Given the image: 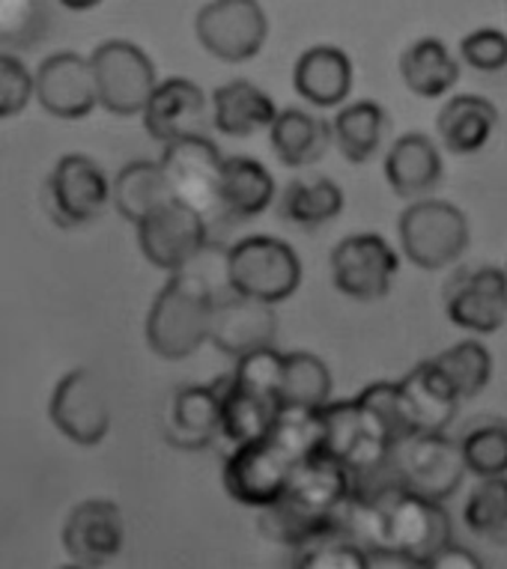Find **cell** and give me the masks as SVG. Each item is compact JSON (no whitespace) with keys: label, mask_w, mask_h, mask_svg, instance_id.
I'll list each match as a JSON object with an SVG mask.
<instances>
[{"label":"cell","mask_w":507,"mask_h":569,"mask_svg":"<svg viewBox=\"0 0 507 569\" xmlns=\"http://www.w3.org/2000/svg\"><path fill=\"white\" fill-rule=\"evenodd\" d=\"M344 533L367 551L370 569H430L433 558L454 542V522L441 501L391 483L370 495L358 489L344 516Z\"/></svg>","instance_id":"cell-1"},{"label":"cell","mask_w":507,"mask_h":569,"mask_svg":"<svg viewBox=\"0 0 507 569\" xmlns=\"http://www.w3.org/2000/svg\"><path fill=\"white\" fill-rule=\"evenodd\" d=\"M358 477L326 450L292 466L281 501L260 510V533L287 549H299L322 533L344 531V516L358 492Z\"/></svg>","instance_id":"cell-2"},{"label":"cell","mask_w":507,"mask_h":569,"mask_svg":"<svg viewBox=\"0 0 507 569\" xmlns=\"http://www.w3.org/2000/svg\"><path fill=\"white\" fill-rule=\"evenodd\" d=\"M218 292L195 262L182 271H170L147 313V343L165 361H182L209 340L212 308Z\"/></svg>","instance_id":"cell-3"},{"label":"cell","mask_w":507,"mask_h":569,"mask_svg":"<svg viewBox=\"0 0 507 569\" xmlns=\"http://www.w3.org/2000/svg\"><path fill=\"white\" fill-rule=\"evenodd\" d=\"M227 287L248 299L281 305L301 283V260L278 236H245L225 253Z\"/></svg>","instance_id":"cell-4"},{"label":"cell","mask_w":507,"mask_h":569,"mask_svg":"<svg viewBox=\"0 0 507 569\" xmlns=\"http://www.w3.org/2000/svg\"><path fill=\"white\" fill-rule=\"evenodd\" d=\"M397 233L406 260L424 271L454 266L469 248V221L463 209L436 197H418L406 206L397 221Z\"/></svg>","instance_id":"cell-5"},{"label":"cell","mask_w":507,"mask_h":569,"mask_svg":"<svg viewBox=\"0 0 507 569\" xmlns=\"http://www.w3.org/2000/svg\"><path fill=\"white\" fill-rule=\"evenodd\" d=\"M161 168L168 177L173 200H182L200 216L225 218L221 212V177H225V156L207 134H191L173 143H165L161 152Z\"/></svg>","instance_id":"cell-6"},{"label":"cell","mask_w":507,"mask_h":569,"mask_svg":"<svg viewBox=\"0 0 507 569\" xmlns=\"http://www.w3.org/2000/svg\"><path fill=\"white\" fill-rule=\"evenodd\" d=\"M93 76L99 87V104L117 117H135L143 113L152 90L159 87L156 66L141 46L129 39H108L96 48Z\"/></svg>","instance_id":"cell-7"},{"label":"cell","mask_w":507,"mask_h":569,"mask_svg":"<svg viewBox=\"0 0 507 569\" xmlns=\"http://www.w3.org/2000/svg\"><path fill=\"white\" fill-rule=\"evenodd\" d=\"M322 420H326L322 450L344 462L356 477L370 475L395 453L386 427L358 397L338 402L329 400L322 406Z\"/></svg>","instance_id":"cell-8"},{"label":"cell","mask_w":507,"mask_h":569,"mask_svg":"<svg viewBox=\"0 0 507 569\" xmlns=\"http://www.w3.org/2000/svg\"><path fill=\"white\" fill-rule=\"evenodd\" d=\"M391 457L397 462V483L436 501H448L469 471L460 441L448 432H418L412 439L400 441Z\"/></svg>","instance_id":"cell-9"},{"label":"cell","mask_w":507,"mask_h":569,"mask_svg":"<svg viewBox=\"0 0 507 569\" xmlns=\"http://www.w3.org/2000/svg\"><path fill=\"white\" fill-rule=\"evenodd\" d=\"M331 283L352 301H379L391 292L400 257L379 233H352L331 251Z\"/></svg>","instance_id":"cell-10"},{"label":"cell","mask_w":507,"mask_h":569,"mask_svg":"<svg viewBox=\"0 0 507 569\" xmlns=\"http://www.w3.org/2000/svg\"><path fill=\"white\" fill-rule=\"evenodd\" d=\"M135 227L141 253L161 271H182L209 248V221L182 200H168Z\"/></svg>","instance_id":"cell-11"},{"label":"cell","mask_w":507,"mask_h":569,"mask_svg":"<svg viewBox=\"0 0 507 569\" xmlns=\"http://www.w3.org/2000/svg\"><path fill=\"white\" fill-rule=\"evenodd\" d=\"M292 462L269 436L266 439L233 445V453L225 462V489L236 505L266 510L281 501L292 477Z\"/></svg>","instance_id":"cell-12"},{"label":"cell","mask_w":507,"mask_h":569,"mask_svg":"<svg viewBox=\"0 0 507 569\" xmlns=\"http://www.w3.org/2000/svg\"><path fill=\"white\" fill-rule=\"evenodd\" d=\"M195 33L212 57L245 63L266 46L269 19L260 0H209L195 19Z\"/></svg>","instance_id":"cell-13"},{"label":"cell","mask_w":507,"mask_h":569,"mask_svg":"<svg viewBox=\"0 0 507 569\" xmlns=\"http://www.w3.org/2000/svg\"><path fill=\"white\" fill-rule=\"evenodd\" d=\"M445 313L469 335H496L507 322V269L478 266L457 271L445 290Z\"/></svg>","instance_id":"cell-14"},{"label":"cell","mask_w":507,"mask_h":569,"mask_svg":"<svg viewBox=\"0 0 507 569\" xmlns=\"http://www.w3.org/2000/svg\"><path fill=\"white\" fill-rule=\"evenodd\" d=\"M108 200H111V182L90 156L81 152L63 156L48 177V206L57 224H90L102 216Z\"/></svg>","instance_id":"cell-15"},{"label":"cell","mask_w":507,"mask_h":569,"mask_svg":"<svg viewBox=\"0 0 507 569\" xmlns=\"http://www.w3.org/2000/svg\"><path fill=\"white\" fill-rule=\"evenodd\" d=\"M51 420L69 441L93 448L111 430V406L93 370L78 367L51 393Z\"/></svg>","instance_id":"cell-16"},{"label":"cell","mask_w":507,"mask_h":569,"mask_svg":"<svg viewBox=\"0 0 507 569\" xmlns=\"http://www.w3.org/2000/svg\"><path fill=\"white\" fill-rule=\"evenodd\" d=\"M275 305L269 301L248 299L227 287L212 308V326H209V343L221 349L230 358L272 346L275 331H278V317Z\"/></svg>","instance_id":"cell-17"},{"label":"cell","mask_w":507,"mask_h":569,"mask_svg":"<svg viewBox=\"0 0 507 569\" xmlns=\"http://www.w3.org/2000/svg\"><path fill=\"white\" fill-rule=\"evenodd\" d=\"M37 99L57 120H84L99 104L93 63L76 51L51 54L37 72Z\"/></svg>","instance_id":"cell-18"},{"label":"cell","mask_w":507,"mask_h":569,"mask_svg":"<svg viewBox=\"0 0 507 569\" xmlns=\"http://www.w3.org/2000/svg\"><path fill=\"white\" fill-rule=\"evenodd\" d=\"M122 542L126 522L120 507L105 498L76 505L63 525V549L81 567H102L120 555Z\"/></svg>","instance_id":"cell-19"},{"label":"cell","mask_w":507,"mask_h":569,"mask_svg":"<svg viewBox=\"0 0 507 569\" xmlns=\"http://www.w3.org/2000/svg\"><path fill=\"white\" fill-rule=\"evenodd\" d=\"M209 122L207 93L188 78H168L152 90L143 108V126L152 140L173 143L179 138L203 134Z\"/></svg>","instance_id":"cell-20"},{"label":"cell","mask_w":507,"mask_h":569,"mask_svg":"<svg viewBox=\"0 0 507 569\" xmlns=\"http://www.w3.org/2000/svg\"><path fill=\"white\" fill-rule=\"evenodd\" d=\"M221 432V393L212 385H182L173 393L168 441L179 450L209 448Z\"/></svg>","instance_id":"cell-21"},{"label":"cell","mask_w":507,"mask_h":569,"mask_svg":"<svg viewBox=\"0 0 507 569\" xmlns=\"http://www.w3.org/2000/svg\"><path fill=\"white\" fill-rule=\"evenodd\" d=\"M292 87L305 102L338 108L352 90V60L338 46H314L296 60Z\"/></svg>","instance_id":"cell-22"},{"label":"cell","mask_w":507,"mask_h":569,"mask_svg":"<svg viewBox=\"0 0 507 569\" xmlns=\"http://www.w3.org/2000/svg\"><path fill=\"white\" fill-rule=\"evenodd\" d=\"M400 388H404L406 402L412 409L418 432H445L451 427L463 400L451 379L436 365V358L415 365L400 379Z\"/></svg>","instance_id":"cell-23"},{"label":"cell","mask_w":507,"mask_h":569,"mask_svg":"<svg viewBox=\"0 0 507 569\" xmlns=\"http://www.w3.org/2000/svg\"><path fill=\"white\" fill-rule=\"evenodd\" d=\"M386 179L391 191L404 200L430 194L441 179L439 147L421 131L397 138L386 156Z\"/></svg>","instance_id":"cell-24"},{"label":"cell","mask_w":507,"mask_h":569,"mask_svg":"<svg viewBox=\"0 0 507 569\" xmlns=\"http://www.w3.org/2000/svg\"><path fill=\"white\" fill-rule=\"evenodd\" d=\"M278 117L272 96L251 81H230L212 93V126L227 138H251Z\"/></svg>","instance_id":"cell-25"},{"label":"cell","mask_w":507,"mask_h":569,"mask_svg":"<svg viewBox=\"0 0 507 569\" xmlns=\"http://www.w3.org/2000/svg\"><path fill=\"white\" fill-rule=\"evenodd\" d=\"M496 126V104L475 93H463L448 99V102L441 104L439 120H436L441 143H445L454 156H471V152L484 150L487 140L493 138Z\"/></svg>","instance_id":"cell-26"},{"label":"cell","mask_w":507,"mask_h":569,"mask_svg":"<svg viewBox=\"0 0 507 569\" xmlns=\"http://www.w3.org/2000/svg\"><path fill=\"white\" fill-rule=\"evenodd\" d=\"M269 143L287 168H310L326 156L329 143H335L331 122L301 108H287V111H278L269 126Z\"/></svg>","instance_id":"cell-27"},{"label":"cell","mask_w":507,"mask_h":569,"mask_svg":"<svg viewBox=\"0 0 507 569\" xmlns=\"http://www.w3.org/2000/svg\"><path fill=\"white\" fill-rule=\"evenodd\" d=\"M400 78L409 93L421 99H441L460 81V60L441 39L424 37L400 54Z\"/></svg>","instance_id":"cell-28"},{"label":"cell","mask_w":507,"mask_h":569,"mask_svg":"<svg viewBox=\"0 0 507 569\" xmlns=\"http://www.w3.org/2000/svg\"><path fill=\"white\" fill-rule=\"evenodd\" d=\"M216 388L221 393V436L227 441L248 445V441L266 439L272 432L281 402L239 388L233 382V373L216 379Z\"/></svg>","instance_id":"cell-29"},{"label":"cell","mask_w":507,"mask_h":569,"mask_svg":"<svg viewBox=\"0 0 507 569\" xmlns=\"http://www.w3.org/2000/svg\"><path fill=\"white\" fill-rule=\"evenodd\" d=\"M275 200L272 173L257 159L248 156H230L225 159V177H221V212L236 221H251L264 216Z\"/></svg>","instance_id":"cell-30"},{"label":"cell","mask_w":507,"mask_h":569,"mask_svg":"<svg viewBox=\"0 0 507 569\" xmlns=\"http://www.w3.org/2000/svg\"><path fill=\"white\" fill-rule=\"evenodd\" d=\"M111 200L117 212L132 224H141L143 218L152 216L168 200H173L161 161H129L113 179Z\"/></svg>","instance_id":"cell-31"},{"label":"cell","mask_w":507,"mask_h":569,"mask_svg":"<svg viewBox=\"0 0 507 569\" xmlns=\"http://www.w3.org/2000/svg\"><path fill=\"white\" fill-rule=\"evenodd\" d=\"M388 129V113L382 104L361 99L344 104L331 120V140L349 164H365L379 152Z\"/></svg>","instance_id":"cell-32"},{"label":"cell","mask_w":507,"mask_h":569,"mask_svg":"<svg viewBox=\"0 0 507 569\" xmlns=\"http://www.w3.org/2000/svg\"><path fill=\"white\" fill-rule=\"evenodd\" d=\"M344 212V188L329 177L292 179L281 194V218L296 227L329 224Z\"/></svg>","instance_id":"cell-33"},{"label":"cell","mask_w":507,"mask_h":569,"mask_svg":"<svg viewBox=\"0 0 507 569\" xmlns=\"http://www.w3.org/2000/svg\"><path fill=\"white\" fill-rule=\"evenodd\" d=\"M331 400V370L320 355L284 352V382L281 406H310L320 409Z\"/></svg>","instance_id":"cell-34"},{"label":"cell","mask_w":507,"mask_h":569,"mask_svg":"<svg viewBox=\"0 0 507 569\" xmlns=\"http://www.w3.org/2000/svg\"><path fill=\"white\" fill-rule=\"evenodd\" d=\"M269 439L292 459L314 457L322 453V441H326V420H322V406L320 409H310V406H281L278 418L272 423Z\"/></svg>","instance_id":"cell-35"},{"label":"cell","mask_w":507,"mask_h":569,"mask_svg":"<svg viewBox=\"0 0 507 569\" xmlns=\"http://www.w3.org/2000/svg\"><path fill=\"white\" fill-rule=\"evenodd\" d=\"M463 522L484 540H507V475L478 477V486L463 507Z\"/></svg>","instance_id":"cell-36"},{"label":"cell","mask_w":507,"mask_h":569,"mask_svg":"<svg viewBox=\"0 0 507 569\" xmlns=\"http://www.w3.org/2000/svg\"><path fill=\"white\" fill-rule=\"evenodd\" d=\"M436 365L451 379L460 400H475L489 385L493 376V355L480 340H463V343L436 355Z\"/></svg>","instance_id":"cell-37"},{"label":"cell","mask_w":507,"mask_h":569,"mask_svg":"<svg viewBox=\"0 0 507 569\" xmlns=\"http://www.w3.org/2000/svg\"><path fill=\"white\" fill-rule=\"evenodd\" d=\"M463 459L469 475L496 477L507 475V423L505 420H484L469 427L460 439Z\"/></svg>","instance_id":"cell-38"},{"label":"cell","mask_w":507,"mask_h":569,"mask_svg":"<svg viewBox=\"0 0 507 569\" xmlns=\"http://www.w3.org/2000/svg\"><path fill=\"white\" fill-rule=\"evenodd\" d=\"M358 400L365 402L367 409L376 415V420L386 427L388 439H391L395 448L400 441L418 436L412 409H409V402H406L400 382H370L365 391L358 393Z\"/></svg>","instance_id":"cell-39"},{"label":"cell","mask_w":507,"mask_h":569,"mask_svg":"<svg viewBox=\"0 0 507 569\" xmlns=\"http://www.w3.org/2000/svg\"><path fill=\"white\" fill-rule=\"evenodd\" d=\"M292 567L301 569H370L367 551L344 531L322 533L317 540L292 549Z\"/></svg>","instance_id":"cell-40"},{"label":"cell","mask_w":507,"mask_h":569,"mask_svg":"<svg viewBox=\"0 0 507 569\" xmlns=\"http://www.w3.org/2000/svg\"><path fill=\"white\" fill-rule=\"evenodd\" d=\"M233 382L245 391L281 402L284 352H278L275 346H264V349H254V352L236 358Z\"/></svg>","instance_id":"cell-41"},{"label":"cell","mask_w":507,"mask_h":569,"mask_svg":"<svg viewBox=\"0 0 507 569\" xmlns=\"http://www.w3.org/2000/svg\"><path fill=\"white\" fill-rule=\"evenodd\" d=\"M33 96H37V76H30L19 57L0 54V120H10L24 111Z\"/></svg>","instance_id":"cell-42"},{"label":"cell","mask_w":507,"mask_h":569,"mask_svg":"<svg viewBox=\"0 0 507 569\" xmlns=\"http://www.w3.org/2000/svg\"><path fill=\"white\" fill-rule=\"evenodd\" d=\"M460 57L478 72H501L507 66V33L498 28H478L463 37Z\"/></svg>","instance_id":"cell-43"},{"label":"cell","mask_w":507,"mask_h":569,"mask_svg":"<svg viewBox=\"0 0 507 569\" xmlns=\"http://www.w3.org/2000/svg\"><path fill=\"white\" fill-rule=\"evenodd\" d=\"M484 560L475 558L466 546H457V542H448L445 549L433 558L430 569H480Z\"/></svg>","instance_id":"cell-44"},{"label":"cell","mask_w":507,"mask_h":569,"mask_svg":"<svg viewBox=\"0 0 507 569\" xmlns=\"http://www.w3.org/2000/svg\"><path fill=\"white\" fill-rule=\"evenodd\" d=\"M60 3H63V7H67V10L84 12V10H96V7H99V3H102V0H60Z\"/></svg>","instance_id":"cell-45"},{"label":"cell","mask_w":507,"mask_h":569,"mask_svg":"<svg viewBox=\"0 0 507 569\" xmlns=\"http://www.w3.org/2000/svg\"><path fill=\"white\" fill-rule=\"evenodd\" d=\"M505 269H507V266H505Z\"/></svg>","instance_id":"cell-46"}]
</instances>
